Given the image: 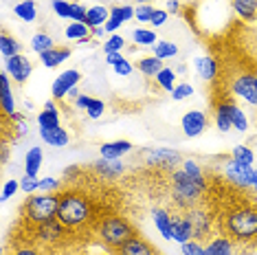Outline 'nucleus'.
<instances>
[{
    "label": "nucleus",
    "instance_id": "f257e3e1",
    "mask_svg": "<svg viewBox=\"0 0 257 255\" xmlns=\"http://www.w3.org/2000/svg\"><path fill=\"white\" fill-rule=\"evenodd\" d=\"M218 229L222 235L233 240V244H250L257 240V205L242 202L224 209L218 216Z\"/></svg>",
    "mask_w": 257,
    "mask_h": 255
},
{
    "label": "nucleus",
    "instance_id": "f03ea898",
    "mask_svg": "<svg viewBox=\"0 0 257 255\" xmlns=\"http://www.w3.org/2000/svg\"><path fill=\"white\" fill-rule=\"evenodd\" d=\"M209 191L207 176L194 178L185 170H174L169 172V200L174 202L178 211L191 209L196 205L204 202V194Z\"/></svg>",
    "mask_w": 257,
    "mask_h": 255
},
{
    "label": "nucleus",
    "instance_id": "7ed1b4c3",
    "mask_svg": "<svg viewBox=\"0 0 257 255\" xmlns=\"http://www.w3.org/2000/svg\"><path fill=\"white\" fill-rule=\"evenodd\" d=\"M57 220L66 224L68 229H81L95 220V209H92V200L84 191L68 189L60 191V211Z\"/></svg>",
    "mask_w": 257,
    "mask_h": 255
},
{
    "label": "nucleus",
    "instance_id": "20e7f679",
    "mask_svg": "<svg viewBox=\"0 0 257 255\" xmlns=\"http://www.w3.org/2000/svg\"><path fill=\"white\" fill-rule=\"evenodd\" d=\"M60 211V194H31L22 207V216L29 224H42L57 218Z\"/></svg>",
    "mask_w": 257,
    "mask_h": 255
},
{
    "label": "nucleus",
    "instance_id": "39448f33",
    "mask_svg": "<svg viewBox=\"0 0 257 255\" xmlns=\"http://www.w3.org/2000/svg\"><path fill=\"white\" fill-rule=\"evenodd\" d=\"M97 235L106 246L119 248L123 242H127L132 235H137L132 222L125 216H108L97 222Z\"/></svg>",
    "mask_w": 257,
    "mask_h": 255
},
{
    "label": "nucleus",
    "instance_id": "423d86ee",
    "mask_svg": "<svg viewBox=\"0 0 257 255\" xmlns=\"http://www.w3.org/2000/svg\"><path fill=\"white\" fill-rule=\"evenodd\" d=\"M187 218H189L191 227H194V237L196 240H209L213 233V222L218 220V216H213V211L209 209L207 205H196L191 207V209H185L183 211Z\"/></svg>",
    "mask_w": 257,
    "mask_h": 255
},
{
    "label": "nucleus",
    "instance_id": "0eeeda50",
    "mask_svg": "<svg viewBox=\"0 0 257 255\" xmlns=\"http://www.w3.org/2000/svg\"><path fill=\"white\" fill-rule=\"evenodd\" d=\"M141 161L148 167H156V170H169L174 172V167L178 163H183L180 154L176 150H167V148H145L141 150Z\"/></svg>",
    "mask_w": 257,
    "mask_h": 255
},
{
    "label": "nucleus",
    "instance_id": "6e6552de",
    "mask_svg": "<svg viewBox=\"0 0 257 255\" xmlns=\"http://www.w3.org/2000/svg\"><path fill=\"white\" fill-rule=\"evenodd\" d=\"M33 240L40 242V244H46V246H55L57 242H62L64 237L68 235V229L66 224H62L57 218L49 220V222H42V224H33Z\"/></svg>",
    "mask_w": 257,
    "mask_h": 255
},
{
    "label": "nucleus",
    "instance_id": "1a4fd4ad",
    "mask_svg": "<svg viewBox=\"0 0 257 255\" xmlns=\"http://www.w3.org/2000/svg\"><path fill=\"white\" fill-rule=\"evenodd\" d=\"M253 165H242L237 163V161H224V165H222V174H224L226 183L235 185L239 189H248L253 187Z\"/></svg>",
    "mask_w": 257,
    "mask_h": 255
},
{
    "label": "nucleus",
    "instance_id": "9d476101",
    "mask_svg": "<svg viewBox=\"0 0 257 255\" xmlns=\"http://www.w3.org/2000/svg\"><path fill=\"white\" fill-rule=\"evenodd\" d=\"M231 92L239 99H244L248 106H257V75L253 73H239L231 82Z\"/></svg>",
    "mask_w": 257,
    "mask_h": 255
},
{
    "label": "nucleus",
    "instance_id": "9b49d317",
    "mask_svg": "<svg viewBox=\"0 0 257 255\" xmlns=\"http://www.w3.org/2000/svg\"><path fill=\"white\" fill-rule=\"evenodd\" d=\"M79 79H81V73L77 71V68H68V71L60 73L55 77L53 86H51V97H53L55 101L66 99V95L79 84Z\"/></svg>",
    "mask_w": 257,
    "mask_h": 255
},
{
    "label": "nucleus",
    "instance_id": "f8f14e48",
    "mask_svg": "<svg viewBox=\"0 0 257 255\" xmlns=\"http://www.w3.org/2000/svg\"><path fill=\"white\" fill-rule=\"evenodd\" d=\"M5 71L9 73V77L14 79L16 84H25L33 73V64L27 55L18 53V55L9 57V60H5Z\"/></svg>",
    "mask_w": 257,
    "mask_h": 255
},
{
    "label": "nucleus",
    "instance_id": "ddd939ff",
    "mask_svg": "<svg viewBox=\"0 0 257 255\" xmlns=\"http://www.w3.org/2000/svg\"><path fill=\"white\" fill-rule=\"evenodd\" d=\"M180 125H183L185 137L196 139V137H200L202 132L207 130L209 117L202 112V110H189V112L183 114V119H180Z\"/></svg>",
    "mask_w": 257,
    "mask_h": 255
},
{
    "label": "nucleus",
    "instance_id": "4468645a",
    "mask_svg": "<svg viewBox=\"0 0 257 255\" xmlns=\"http://www.w3.org/2000/svg\"><path fill=\"white\" fill-rule=\"evenodd\" d=\"M0 106H3L5 117H16V114H18L14 92H11V77H9L7 71L0 73Z\"/></svg>",
    "mask_w": 257,
    "mask_h": 255
},
{
    "label": "nucleus",
    "instance_id": "2eb2a0df",
    "mask_svg": "<svg viewBox=\"0 0 257 255\" xmlns=\"http://www.w3.org/2000/svg\"><path fill=\"white\" fill-rule=\"evenodd\" d=\"M116 255H159L156 248L150 244L145 237L141 235H132L127 242H123L119 248H116Z\"/></svg>",
    "mask_w": 257,
    "mask_h": 255
},
{
    "label": "nucleus",
    "instance_id": "dca6fc26",
    "mask_svg": "<svg viewBox=\"0 0 257 255\" xmlns=\"http://www.w3.org/2000/svg\"><path fill=\"white\" fill-rule=\"evenodd\" d=\"M194 237V227H191L189 218L185 216L183 211L180 213H174V222H172V240L183 244V242L191 240Z\"/></svg>",
    "mask_w": 257,
    "mask_h": 255
},
{
    "label": "nucleus",
    "instance_id": "f3484780",
    "mask_svg": "<svg viewBox=\"0 0 257 255\" xmlns=\"http://www.w3.org/2000/svg\"><path fill=\"white\" fill-rule=\"evenodd\" d=\"M132 143L127 141V139H119V141H108L103 143L101 148H99V154H101V159H108V161H119L121 156L130 154L132 152Z\"/></svg>",
    "mask_w": 257,
    "mask_h": 255
},
{
    "label": "nucleus",
    "instance_id": "a211bd4d",
    "mask_svg": "<svg viewBox=\"0 0 257 255\" xmlns=\"http://www.w3.org/2000/svg\"><path fill=\"white\" fill-rule=\"evenodd\" d=\"M152 222H154L156 231L165 237V240H172V222H174V213L165 209V207H154L152 209Z\"/></svg>",
    "mask_w": 257,
    "mask_h": 255
},
{
    "label": "nucleus",
    "instance_id": "6ab92c4d",
    "mask_svg": "<svg viewBox=\"0 0 257 255\" xmlns=\"http://www.w3.org/2000/svg\"><path fill=\"white\" fill-rule=\"evenodd\" d=\"M233 251H235V244L226 235H215L202 246V255H233Z\"/></svg>",
    "mask_w": 257,
    "mask_h": 255
},
{
    "label": "nucleus",
    "instance_id": "aec40b11",
    "mask_svg": "<svg viewBox=\"0 0 257 255\" xmlns=\"http://www.w3.org/2000/svg\"><path fill=\"white\" fill-rule=\"evenodd\" d=\"M92 170H95L103 181H114L119 178L121 174L125 172V165L123 163H116V161H108V159H99L92 163Z\"/></svg>",
    "mask_w": 257,
    "mask_h": 255
},
{
    "label": "nucleus",
    "instance_id": "412c9836",
    "mask_svg": "<svg viewBox=\"0 0 257 255\" xmlns=\"http://www.w3.org/2000/svg\"><path fill=\"white\" fill-rule=\"evenodd\" d=\"M194 66H196V73L200 75V79H204V82H215V77H218V62H215V57L200 55L194 60Z\"/></svg>",
    "mask_w": 257,
    "mask_h": 255
},
{
    "label": "nucleus",
    "instance_id": "4be33fe9",
    "mask_svg": "<svg viewBox=\"0 0 257 255\" xmlns=\"http://www.w3.org/2000/svg\"><path fill=\"white\" fill-rule=\"evenodd\" d=\"M40 130H49V128H60V110L55 106V99H49L44 103V110L38 114Z\"/></svg>",
    "mask_w": 257,
    "mask_h": 255
},
{
    "label": "nucleus",
    "instance_id": "5701e85b",
    "mask_svg": "<svg viewBox=\"0 0 257 255\" xmlns=\"http://www.w3.org/2000/svg\"><path fill=\"white\" fill-rule=\"evenodd\" d=\"M71 53L73 51L68 49V46H55V49L40 55V62H42V66H46V68H57L71 57Z\"/></svg>",
    "mask_w": 257,
    "mask_h": 255
},
{
    "label": "nucleus",
    "instance_id": "b1692460",
    "mask_svg": "<svg viewBox=\"0 0 257 255\" xmlns=\"http://www.w3.org/2000/svg\"><path fill=\"white\" fill-rule=\"evenodd\" d=\"M40 139L51 148H64L71 141V135L60 125V128H49V130H40Z\"/></svg>",
    "mask_w": 257,
    "mask_h": 255
},
{
    "label": "nucleus",
    "instance_id": "393cba45",
    "mask_svg": "<svg viewBox=\"0 0 257 255\" xmlns=\"http://www.w3.org/2000/svg\"><path fill=\"white\" fill-rule=\"evenodd\" d=\"M222 106H224V110L229 112L231 123H233V130H237V132H246L248 130V119H246V114H244L242 108L235 106V103L229 101V99L222 101Z\"/></svg>",
    "mask_w": 257,
    "mask_h": 255
},
{
    "label": "nucleus",
    "instance_id": "a878e982",
    "mask_svg": "<svg viewBox=\"0 0 257 255\" xmlns=\"http://www.w3.org/2000/svg\"><path fill=\"white\" fill-rule=\"evenodd\" d=\"M64 36H66V40H73V42H88V40L92 38V29L86 25V22H71L66 29H64Z\"/></svg>",
    "mask_w": 257,
    "mask_h": 255
},
{
    "label": "nucleus",
    "instance_id": "bb28decb",
    "mask_svg": "<svg viewBox=\"0 0 257 255\" xmlns=\"http://www.w3.org/2000/svg\"><path fill=\"white\" fill-rule=\"evenodd\" d=\"M165 60H159L156 55H150V57H141V60L137 62V68L141 71L145 77H150V79H154L156 75H159L163 68H165V64H163Z\"/></svg>",
    "mask_w": 257,
    "mask_h": 255
},
{
    "label": "nucleus",
    "instance_id": "cd10ccee",
    "mask_svg": "<svg viewBox=\"0 0 257 255\" xmlns=\"http://www.w3.org/2000/svg\"><path fill=\"white\" fill-rule=\"evenodd\" d=\"M110 20V9L103 7V5H92L88 9V14H86V25L90 29H97V27H103L106 22Z\"/></svg>",
    "mask_w": 257,
    "mask_h": 255
},
{
    "label": "nucleus",
    "instance_id": "c85d7f7f",
    "mask_svg": "<svg viewBox=\"0 0 257 255\" xmlns=\"http://www.w3.org/2000/svg\"><path fill=\"white\" fill-rule=\"evenodd\" d=\"M233 9L244 22H257V0H233Z\"/></svg>",
    "mask_w": 257,
    "mask_h": 255
},
{
    "label": "nucleus",
    "instance_id": "c756f323",
    "mask_svg": "<svg viewBox=\"0 0 257 255\" xmlns=\"http://www.w3.org/2000/svg\"><path fill=\"white\" fill-rule=\"evenodd\" d=\"M40 167H42V148H31L25 156V174L27 176H33L38 178L40 174Z\"/></svg>",
    "mask_w": 257,
    "mask_h": 255
},
{
    "label": "nucleus",
    "instance_id": "7c9ffc66",
    "mask_svg": "<svg viewBox=\"0 0 257 255\" xmlns=\"http://www.w3.org/2000/svg\"><path fill=\"white\" fill-rule=\"evenodd\" d=\"M14 14L18 16L22 22H36L38 18V5L36 0H20L14 5Z\"/></svg>",
    "mask_w": 257,
    "mask_h": 255
},
{
    "label": "nucleus",
    "instance_id": "2f4dec72",
    "mask_svg": "<svg viewBox=\"0 0 257 255\" xmlns=\"http://www.w3.org/2000/svg\"><path fill=\"white\" fill-rule=\"evenodd\" d=\"M20 42L16 38H11L7 31H3V36H0V55L5 57V60H9V57L18 55L20 53Z\"/></svg>",
    "mask_w": 257,
    "mask_h": 255
},
{
    "label": "nucleus",
    "instance_id": "473e14b6",
    "mask_svg": "<svg viewBox=\"0 0 257 255\" xmlns=\"http://www.w3.org/2000/svg\"><path fill=\"white\" fill-rule=\"evenodd\" d=\"M55 42H53V38L49 36V33H36V36L31 38V49L36 51L38 55H42L46 53V51H51V49H55Z\"/></svg>",
    "mask_w": 257,
    "mask_h": 255
},
{
    "label": "nucleus",
    "instance_id": "72a5a7b5",
    "mask_svg": "<svg viewBox=\"0 0 257 255\" xmlns=\"http://www.w3.org/2000/svg\"><path fill=\"white\" fill-rule=\"evenodd\" d=\"M213 123L215 128H218L220 132H231L233 130V123H231V117H229V112L224 110V106H222V101L215 106V112H213Z\"/></svg>",
    "mask_w": 257,
    "mask_h": 255
},
{
    "label": "nucleus",
    "instance_id": "f704fd0d",
    "mask_svg": "<svg viewBox=\"0 0 257 255\" xmlns=\"http://www.w3.org/2000/svg\"><path fill=\"white\" fill-rule=\"evenodd\" d=\"M152 49H154V55L159 57V60H169V57L178 55V46L174 42H169V40H159Z\"/></svg>",
    "mask_w": 257,
    "mask_h": 255
},
{
    "label": "nucleus",
    "instance_id": "c9c22d12",
    "mask_svg": "<svg viewBox=\"0 0 257 255\" xmlns=\"http://www.w3.org/2000/svg\"><path fill=\"white\" fill-rule=\"evenodd\" d=\"M154 79H156V84H159L163 90H167V92H172L174 88H176V71H174V68H169V66L163 68V71L156 75Z\"/></svg>",
    "mask_w": 257,
    "mask_h": 255
},
{
    "label": "nucleus",
    "instance_id": "e433bc0d",
    "mask_svg": "<svg viewBox=\"0 0 257 255\" xmlns=\"http://www.w3.org/2000/svg\"><path fill=\"white\" fill-rule=\"evenodd\" d=\"M132 40H134V44H139V46H154L156 42H159L156 33L150 31V29H134Z\"/></svg>",
    "mask_w": 257,
    "mask_h": 255
},
{
    "label": "nucleus",
    "instance_id": "4c0bfd02",
    "mask_svg": "<svg viewBox=\"0 0 257 255\" xmlns=\"http://www.w3.org/2000/svg\"><path fill=\"white\" fill-rule=\"evenodd\" d=\"M231 159L237 161V163H242V165H253L255 154H253V150H250L248 146H235L233 148V152H231Z\"/></svg>",
    "mask_w": 257,
    "mask_h": 255
},
{
    "label": "nucleus",
    "instance_id": "58836bf2",
    "mask_svg": "<svg viewBox=\"0 0 257 255\" xmlns=\"http://www.w3.org/2000/svg\"><path fill=\"white\" fill-rule=\"evenodd\" d=\"M110 16L119 18L125 25V22H130L134 18V7L132 5H114V7H110Z\"/></svg>",
    "mask_w": 257,
    "mask_h": 255
},
{
    "label": "nucleus",
    "instance_id": "ea45409f",
    "mask_svg": "<svg viewBox=\"0 0 257 255\" xmlns=\"http://www.w3.org/2000/svg\"><path fill=\"white\" fill-rule=\"evenodd\" d=\"M125 46V40L121 36H116V33H112L106 42H103V53H121Z\"/></svg>",
    "mask_w": 257,
    "mask_h": 255
},
{
    "label": "nucleus",
    "instance_id": "a19ab883",
    "mask_svg": "<svg viewBox=\"0 0 257 255\" xmlns=\"http://www.w3.org/2000/svg\"><path fill=\"white\" fill-rule=\"evenodd\" d=\"M103 110H106V103H103L101 99H95V97H90L88 106H86L84 112L88 114L90 119H101L103 117Z\"/></svg>",
    "mask_w": 257,
    "mask_h": 255
},
{
    "label": "nucleus",
    "instance_id": "79ce46f5",
    "mask_svg": "<svg viewBox=\"0 0 257 255\" xmlns=\"http://www.w3.org/2000/svg\"><path fill=\"white\" fill-rule=\"evenodd\" d=\"M51 9L55 11L57 18H68V20H71L73 3H68V0H51Z\"/></svg>",
    "mask_w": 257,
    "mask_h": 255
},
{
    "label": "nucleus",
    "instance_id": "37998d69",
    "mask_svg": "<svg viewBox=\"0 0 257 255\" xmlns=\"http://www.w3.org/2000/svg\"><path fill=\"white\" fill-rule=\"evenodd\" d=\"M40 191H42V194H60L62 183L57 181V178H51V176L40 178Z\"/></svg>",
    "mask_w": 257,
    "mask_h": 255
},
{
    "label": "nucleus",
    "instance_id": "c03bdc74",
    "mask_svg": "<svg viewBox=\"0 0 257 255\" xmlns=\"http://www.w3.org/2000/svg\"><path fill=\"white\" fill-rule=\"evenodd\" d=\"M169 95H172V99H174V101H183V99H187V97L194 95V86L187 84V82L176 84V88L169 92Z\"/></svg>",
    "mask_w": 257,
    "mask_h": 255
},
{
    "label": "nucleus",
    "instance_id": "a18cd8bd",
    "mask_svg": "<svg viewBox=\"0 0 257 255\" xmlns=\"http://www.w3.org/2000/svg\"><path fill=\"white\" fill-rule=\"evenodd\" d=\"M202 242L196 240V237H191V240H187L180 244V253L183 255H202Z\"/></svg>",
    "mask_w": 257,
    "mask_h": 255
},
{
    "label": "nucleus",
    "instance_id": "49530a36",
    "mask_svg": "<svg viewBox=\"0 0 257 255\" xmlns=\"http://www.w3.org/2000/svg\"><path fill=\"white\" fill-rule=\"evenodd\" d=\"M20 189L25 191L27 196H31V194H36V191H40V178H33V176H22L20 178Z\"/></svg>",
    "mask_w": 257,
    "mask_h": 255
},
{
    "label": "nucleus",
    "instance_id": "de8ad7c7",
    "mask_svg": "<svg viewBox=\"0 0 257 255\" xmlns=\"http://www.w3.org/2000/svg\"><path fill=\"white\" fill-rule=\"evenodd\" d=\"M18 189H20V181H16V178H14V181H7L3 185V191H0V200L7 202L9 198H14Z\"/></svg>",
    "mask_w": 257,
    "mask_h": 255
},
{
    "label": "nucleus",
    "instance_id": "09e8293b",
    "mask_svg": "<svg viewBox=\"0 0 257 255\" xmlns=\"http://www.w3.org/2000/svg\"><path fill=\"white\" fill-rule=\"evenodd\" d=\"M154 7L152 5H139L137 9H134V18H137L139 22H150L152 16H154Z\"/></svg>",
    "mask_w": 257,
    "mask_h": 255
},
{
    "label": "nucleus",
    "instance_id": "8fccbe9b",
    "mask_svg": "<svg viewBox=\"0 0 257 255\" xmlns=\"http://www.w3.org/2000/svg\"><path fill=\"white\" fill-rule=\"evenodd\" d=\"M180 170H185L189 176H194V178H200L204 176V172L200 170V165L196 163V161H191V159H185L183 163H180Z\"/></svg>",
    "mask_w": 257,
    "mask_h": 255
},
{
    "label": "nucleus",
    "instance_id": "3c124183",
    "mask_svg": "<svg viewBox=\"0 0 257 255\" xmlns=\"http://www.w3.org/2000/svg\"><path fill=\"white\" fill-rule=\"evenodd\" d=\"M86 14H88L86 5L73 3V9H71V20H73V22H84V20H86Z\"/></svg>",
    "mask_w": 257,
    "mask_h": 255
},
{
    "label": "nucleus",
    "instance_id": "603ef678",
    "mask_svg": "<svg viewBox=\"0 0 257 255\" xmlns=\"http://www.w3.org/2000/svg\"><path fill=\"white\" fill-rule=\"evenodd\" d=\"M112 71H114L116 75H121V77H127V75H132L134 66H132V64H130V62H127L125 57H123V60H121L119 64H114V66H112Z\"/></svg>",
    "mask_w": 257,
    "mask_h": 255
},
{
    "label": "nucleus",
    "instance_id": "864d4df0",
    "mask_svg": "<svg viewBox=\"0 0 257 255\" xmlns=\"http://www.w3.org/2000/svg\"><path fill=\"white\" fill-rule=\"evenodd\" d=\"M167 16H169V11H167V9H156V11H154V16H152V20H150V25H152V27H156V29L163 27V25L167 22Z\"/></svg>",
    "mask_w": 257,
    "mask_h": 255
},
{
    "label": "nucleus",
    "instance_id": "5fc2aeb1",
    "mask_svg": "<svg viewBox=\"0 0 257 255\" xmlns=\"http://www.w3.org/2000/svg\"><path fill=\"white\" fill-rule=\"evenodd\" d=\"M11 255H42V251L33 244H22V246H16Z\"/></svg>",
    "mask_w": 257,
    "mask_h": 255
},
{
    "label": "nucleus",
    "instance_id": "6e6d98bb",
    "mask_svg": "<svg viewBox=\"0 0 257 255\" xmlns=\"http://www.w3.org/2000/svg\"><path fill=\"white\" fill-rule=\"evenodd\" d=\"M121 25H123V22H121L119 18H112V16H110V20H108L103 27H106V33H110V36H112V33H114V31H116V29H119Z\"/></svg>",
    "mask_w": 257,
    "mask_h": 255
},
{
    "label": "nucleus",
    "instance_id": "4d7b16f0",
    "mask_svg": "<svg viewBox=\"0 0 257 255\" xmlns=\"http://www.w3.org/2000/svg\"><path fill=\"white\" fill-rule=\"evenodd\" d=\"M121 60H123V55H121V53H106V64H110V66L119 64Z\"/></svg>",
    "mask_w": 257,
    "mask_h": 255
},
{
    "label": "nucleus",
    "instance_id": "13d9d810",
    "mask_svg": "<svg viewBox=\"0 0 257 255\" xmlns=\"http://www.w3.org/2000/svg\"><path fill=\"white\" fill-rule=\"evenodd\" d=\"M167 11L169 14H180V3L178 0H167Z\"/></svg>",
    "mask_w": 257,
    "mask_h": 255
},
{
    "label": "nucleus",
    "instance_id": "bf43d9fd",
    "mask_svg": "<svg viewBox=\"0 0 257 255\" xmlns=\"http://www.w3.org/2000/svg\"><path fill=\"white\" fill-rule=\"evenodd\" d=\"M7 161H9V148L7 143H3V148H0V163L7 165Z\"/></svg>",
    "mask_w": 257,
    "mask_h": 255
},
{
    "label": "nucleus",
    "instance_id": "052dcab7",
    "mask_svg": "<svg viewBox=\"0 0 257 255\" xmlns=\"http://www.w3.org/2000/svg\"><path fill=\"white\" fill-rule=\"evenodd\" d=\"M81 95V92H79V88H77V86H75V88L71 90V92H68V95H66V99H77V97Z\"/></svg>",
    "mask_w": 257,
    "mask_h": 255
},
{
    "label": "nucleus",
    "instance_id": "680f3d73",
    "mask_svg": "<svg viewBox=\"0 0 257 255\" xmlns=\"http://www.w3.org/2000/svg\"><path fill=\"white\" fill-rule=\"evenodd\" d=\"M103 33H106V27H97V29H92V36H97V38H101Z\"/></svg>",
    "mask_w": 257,
    "mask_h": 255
},
{
    "label": "nucleus",
    "instance_id": "e2e57ef3",
    "mask_svg": "<svg viewBox=\"0 0 257 255\" xmlns=\"http://www.w3.org/2000/svg\"><path fill=\"white\" fill-rule=\"evenodd\" d=\"M253 189L257 191V170L253 172Z\"/></svg>",
    "mask_w": 257,
    "mask_h": 255
},
{
    "label": "nucleus",
    "instance_id": "0e129e2a",
    "mask_svg": "<svg viewBox=\"0 0 257 255\" xmlns=\"http://www.w3.org/2000/svg\"><path fill=\"white\" fill-rule=\"evenodd\" d=\"M137 3H139V5H150L152 0H137Z\"/></svg>",
    "mask_w": 257,
    "mask_h": 255
}]
</instances>
